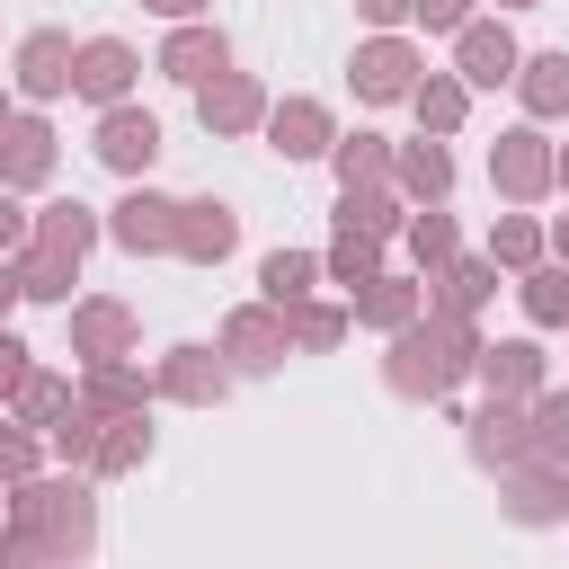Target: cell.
I'll list each match as a JSON object with an SVG mask.
<instances>
[{"instance_id":"obj_43","label":"cell","mask_w":569,"mask_h":569,"mask_svg":"<svg viewBox=\"0 0 569 569\" xmlns=\"http://www.w3.org/2000/svg\"><path fill=\"white\" fill-rule=\"evenodd\" d=\"M27 231H36V204L18 187H0V249H27Z\"/></svg>"},{"instance_id":"obj_18","label":"cell","mask_w":569,"mask_h":569,"mask_svg":"<svg viewBox=\"0 0 569 569\" xmlns=\"http://www.w3.org/2000/svg\"><path fill=\"white\" fill-rule=\"evenodd\" d=\"M240 249V204H222V196H178V249L169 258H187V267H222Z\"/></svg>"},{"instance_id":"obj_17","label":"cell","mask_w":569,"mask_h":569,"mask_svg":"<svg viewBox=\"0 0 569 569\" xmlns=\"http://www.w3.org/2000/svg\"><path fill=\"white\" fill-rule=\"evenodd\" d=\"M516 62H525V44H516L507 18H462L453 27V71L471 89H516Z\"/></svg>"},{"instance_id":"obj_24","label":"cell","mask_w":569,"mask_h":569,"mask_svg":"<svg viewBox=\"0 0 569 569\" xmlns=\"http://www.w3.org/2000/svg\"><path fill=\"white\" fill-rule=\"evenodd\" d=\"M80 400H89L98 418H124V409H151L160 391H151V373H142L133 356H89V365H80Z\"/></svg>"},{"instance_id":"obj_47","label":"cell","mask_w":569,"mask_h":569,"mask_svg":"<svg viewBox=\"0 0 569 569\" xmlns=\"http://www.w3.org/2000/svg\"><path fill=\"white\" fill-rule=\"evenodd\" d=\"M142 9H151V18H204L213 0H142Z\"/></svg>"},{"instance_id":"obj_11","label":"cell","mask_w":569,"mask_h":569,"mask_svg":"<svg viewBox=\"0 0 569 569\" xmlns=\"http://www.w3.org/2000/svg\"><path fill=\"white\" fill-rule=\"evenodd\" d=\"M258 133H267V151H276V160H329V142H338L347 124H338V107H329V98L284 89V98L267 107V124H258Z\"/></svg>"},{"instance_id":"obj_5","label":"cell","mask_w":569,"mask_h":569,"mask_svg":"<svg viewBox=\"0 0 569 569\" xmlns=\"http://www.w3.org/2000/svg\"><path fill=\"white\" fill-rule=\"evenodd\" d=\"M213 347L231 356V373L240 382H267V373H284V356H293V338H284V311L258 293V302H231L222 311V329H213Z\"/></svg>"},{"instance_id":"obj_48","label":"cell","mask_w":569,"mask_h":569,"mask_svg":"<svg viewBox=\"0 0 569 569\" xmlns=\"http://www.w3.org/2000/svg\"><path fill=\"white\" fill-rule=\"evenodd\" d=\"M551 258H560V267H569V213H560V222H551Z\"/></svg>"},{"instance_id":"obj_41","label":"cell","mask_w":569,"mask_h":569,"mask_svg":"<svg viewBox=\"0 0 569 569\" xmlns=\"http://www.w3.org/2000/svg\"><path fill=\"white\" fill-rule=\"evenodd\" d=\"M53 462V445H44V427H27L18 409L0 418V480H27V471H44Z\"/></svg>"},{"instance_id":"obj_6","label":"cell","mask_w":569,"mask_h":569,"mask_svg":"<svg viewBox=\"0 0 569 569\" xmlns=\"http://www.w3.org/2000/svg\"><path fill=\"white\" fill-rule=\"evenodd\" d=\"M231 382H240L231 356L204 347V338H178V347H160V365H151V391H160L169 409H222Z\"/></svg>"},{"instance_id":"obj_4","label":"cell","mask_w":569,"mask_h":569,"mask_svg":"<svg viewBox=\"0 0 569 569\" xmlns=\"http://www.w3.org/2000/svg\"><path fill=\"white\" fill-rule=\"evenodd\" d=\"M418 71H427V53L409 44V27H373V36L347 53V89H356V107H409Z\"/></svg>"},{"instance_id":"obj_10","label":"cell","mask_w":569,"mask_h":569,"mask_svg":"<svg viewBox=\"0 0 569 569\" xmlns=\"http://www.w3.org/2000/svg\"><path fill=\"white\" fill-rule=\"evenodd\" d=\"M187 98H196V124H204L213 142H249V133L267 124V107H276L258 71H213V80L187 89Z\"/></svg>"},{"instance_id":"obj_33","label":"cell","mask_w":569,"mask_h":569,"mask_svg":"<svg viewBox=\"0 0 569 569\" xmlns=\"http://www.w3.org/2000/svg\"><path fill=\"white\" fill-rule=\"evenodd\" d=\"M329 284V267H320V249H267L258 258V293L284 311V302H302V293H320Z\"/></svg>"},{"instance_id":"obj_37","label":"cell","mask_w":569,"mask_h":569,"mask_svg":"<svg viewBox=\"0 0 569 569\" xmlns=\"http://www.w3.org/2000/svg\"><path fill=\"white\" fill-rule=\"evenodd\" d=\"M400 249H409V267H418V276H436V267L462 249V222H453L445 204H418V213H409V231H400Z\"/></svg>"},{"instance_id":"obj_46","label":"cell","mask_w":569,"mask_h":569,"mask_svg":"<svg viewBox=\"0 0 569 569\" xmlns=\"http://www.w3.org/2000/svg\"><path fill=\"white\" fill-rule=\"evenodd\" d=\"M27 302V276H18V249H0V320Z\"/></svg>"},{"instance_id":"obj_54","label":"cell","mask_w":569,"mask_h":569,"mask_svg":"<svg viewBox=\"0 0 569 569\" xmlns=\"http://www.w3.org/2000/svg\"><path fill=\"white\" fill-rule=\"evenodd\" d=\"M0 489H9V480H0Z\"/></svg>"},{"instance_id":"obj_13","label":"cell","mask_w":569,"mask_h":569,"mask_svg":"<svg viewBox=\"0 0 569 569\" xmlns=\"http://www.w3.org/2000/svg\"><path fill=\"white\" fill-rule=\"evenodd\" d=\"M151 71H160V80H178V89H204L213 71H231V36H222L213 18H169V36H160Z\"/></svg>"},{"instance_id":"obj_50","label":"cell","mask_w":569,"mask_h":569,"mask_svg":"<svg viewBox=\"0 0 569 569\" xmlns=\"http://www.w3.org/2000/svg\"><path fill=\"white\" fill-rule=\"evenodd\" d=\"M9 116H18V89H0V124H9Z\"/></svg>"},{"instance_id":"obj_7","label":"cell","mask_w":569,"mask_h":569,"mask_svg":"<svg viewBox=\"0 0 569 569\" xmlns=\"http://www.w3.org/2000/svg\"><path fill=\"white\" fill-rule=\"evenodd\" d=\"M107 240L124 258H169L178 249V196H160L151 178H124V196L107 204Z\"/></svg>"},{"instance_id":"obj_2","label":"cell","mask_w":569,"mask_h":569,"mask_svg":"<svg viewBox=\"0 0 569 569\" xmlns=\"http://www.w3.org/2000/svg\"><path fill=\"white\" fill-rule=\"evenodd\" d=\"M480 365V320L471 311H418L409 329L382 338V391L391 400H418V409H453V391L471 382Z\"/></svg>"},{"instance_id":"obj_52","label":"cell","mask_w":569,"mask_h":569,"mask_svg":"<svg viewBox=\"0 0 569 569\" xmlns=\"http://www.w3.org/2000/svg\"><path fill=\"white\" fill-rule=\"evenodd\" d=\"M498 9H542V0H498Z\"/></svg>"},{"instance_id":"obj_34","label":"cell","mask_w":569,"mask_h":569,"mask_svg":"<svg viewBox=\"0 0 569 569\" xmlns=\"http://www.w3.org/2000/svg\"><path fill=\"white\" fill-rule=\"evenodd\" d=\"M516 311H525L533 329H569V267H560V258H533V267L516 276Z\"/></svg>"},{"instance_id":"obj_49","label":"cell","mask_w":569,"mask_h":569,"mask_svg":"<svg viewBox=\"0 0 569 569\" xmlns=\"http://www.w3.org/2000/svg\"><path fill=\"white\" fill-rule=\"evenodd\" d=\"M0 569H18V542H9V525H0Z\"/></svg>"},{"instance_id":"obj_45","label":"cell","mask_w":569,"mask_h":569,"mask_svg":"<svg viewBox=\"0 0 569 569\" xmlns=\"http://www.w3.org/2000/svg\"><path fill=\"white\" fill-rule=\"evenodd\" d=\"M365 27H418V0H356Z\"/></svg>"},{"instance_id":"obj_51","label":"cell","mask_w":569,"mask_h":569,"mask_svg":"<svg viewBox=\"0 0 569 569\" xmlns=\"http://www.w3.org/2000/svg\"><path fill=\"white\" fill-rule=\"evenodd\" d=\"M560 196H569V142H560Z\"/></svg>"},{"instance_id":"obj_22","label":"cell","mask_w":569,"mask_h":569,"mask_svg":"<svg viewBox=\"0 0 569 569\" xmlns=\"http://www.w3.org/2000/svg\"><path fill=\"white\" fill-rule=\"evenodd\" d=\"M453 151H445V133H409L400 151H391V187L409 196V204H445L453 196Z\"/></svg>"},{"instance_id":"obj_21","label":"cell","mask_w":569,"mask_h":569,"mask_svg":"<svg viewBox=\"0 0 569 569\" xmlns=\"http://www.w3.org/2000/svg\"><path fill=\"white\" fill-rule=\"evenodd\" d=\"M471 382H480L489 400H533V391L551 382V356H542L533 338H480V365H471Z\"/></svg>"},{"instance_id":"obj_3","label":"cell","mask_w":569,"mask_h":569,"mask_svg":"<svg viewBox=\"0 0 569 569\" xmlns=\"http://www.w3.org/2000/svg\"><path fill=\"white\" fill-rule=\"evenodd\" d=\"M489 187L507 196V204H542V196H560V142H551V124H507L498 142H489Z\"/></svg>"},{"instance_id":"obj_16","label":"cell","mask_w":569,"mask_h":569,"mask_svg":"<svg viewBox=\"0 0 569 569\" xmlns=\"http://www.w3.org/2000/svg\"><path fill=\"white\" fill-rule=\"evenodd\" d=\"M53 169H62V133H53L36 107H18V116L0 124V187L36 196V187H53Z\"/></svg>"},{"instance_id":"obj_38","label":"cell","mask_w":569,"mask_h":569,"mask_svg":"<svg viewBox=\"0 0 569 569\" xmlns=\"http://www.w3.org/2000/svg\"><path fill=\"white\" fill-rule=\"evenodd\" d=\"M98 436H107V418L89 409V400H71L53 427H44V445H53V462H71V471H98Z\"/></svg>"},{"instance_id":"obj_53","label":"cell","mask_w":569,"mask_h":569,"mask_svg":"<svg viewBox=\"0 0 569 569\" xmlns=\"http://www.w3.org/2000/svg\"><path fill=\"white\" fill-rule=\"evenodd\" d=\"M560 480H569V471H560Z\"/></svg>"},{"instance_id":"obj_29","label":"cell","mask_w":569,"mask_h":569,"mask_svg":"<svg viewBox=\"0 0 569 569\" xmlns=\"http://www.w3.org/2000/svg\"><path fill=\"white\" fill-rule=\"evenodd\" d=\"M391 133H373V124H356V133H338L329 142V178L338 187H391Z\"/></svg>"},{"instance_id":"obj_9","label":"cell","mask_w":569,"mask_h":569,"mask_svg":"<svg viewBox=\"0 0 569 569\" xmlns=\"http://www.w3.org/2000/svg\"><path fill=\"white\" fill-rule=\"evenodd\" d=\"M71 62H80L71 27H27L18 53H9V89H18L27 107H53V98H71Z\"/></svg>"},{"instance_id":"obj_28","label":"cell","mask_w":569,"mask_h":569,"mask_svg":"<svg viewBox=\"0 0 569 569\" xmlns=\"http://www.w3.org/2000/svg\"><path fill=\"white\" fill-rule=\"evenodd\" d=\"M347 329H356V302H320V293L284 302V338H293V356H338Z\"/></svg>"},{"instance_id":"obj_32","label":"cell","mask_w":569,"mask_h":569,"mask_svg":"<svg viewBox=\"0 0 569 569\" xmlns=\"http://www.w3.org/2000/svg\"><path fill=\"white\" fill-rule=\"evenodd\" d=\"M409 196L400 187H338V222H356V231H373V240H400L409 231Z\"/></svg>"},{"instance_id":"obj_23","label":"cell","mask_w":569,"mask_h":569,"mask_svg":"<svg viewBox=\"0 0 569 569\" xmlns=\"http://www.w3.org/2000/svg\"><path fill=\"white\" fill-rule=\"evenodd\" d=\"M27 240L80 267V258H89V249L107 240V213H98V204H80V196H44V204H36V231H27Z\"/></svg>"},{"instance_id":"obj_27","label":"cell","mask_w":569,"mask_h":569,"mask_svg":"<svg viewBox=\"0 0 569 569\" xmlns=\"http://www.w3.org/2000/svg\"><path fill=\"white\" fill-rule=\"evenodd\" d=\"M471 98H480V89H471L462 71H418L409 116H418V133H445V142H453V133L471 124Z\"/></svg>"},{"instance_id":"obj_1","label":"cell","mask_w":569,"mask_h":569,"mask_svg":"<svg viewBox=\"0 0 569 569\" xmlns=\"http://www.w3.org/2000/svg\"><path fill=\"white\" fill-rule=\"evenodd\" d=\"M0 525L18 542V569H80L98 560V471L44 462L0 489Z\"/></svg>"},{"instance_id":"obj_14","label":"cell","mask_w":569,"mask_h":569,"mask_svg":"<svg viewBox=\"0 0 569 569\" xmlns=\"http://www.w3.org/2000/svg\"><path fill=\"white\" fill-rule=\"evenodd\" d=\"M62 320H71V356H80V365H89V356H133V347H142V311L116 302V293H71Z\"/></svg>"},{"instance_id":"obj_8","label":"cell","mask_w":569,"mask_h":569,"mask_svg":"<svg viewBox=\"0 0 569 569\" xmlns=\"http://www.w3.org/2000/svg\"><path fill=\"white\" fill-rule=\"evenodd\" d=\"M462 453H471V471H516V462H533V427H525V400H489L480 391V409H462Z\"/></svg>"},{"instance_id":"obj_25","label":"cell","mask_w":569,"mask_h":569,"mask_svg":"<svg viewBox=\"0 0 569 569\" xmlns=\"http://www.w3.org/2000/svg\"><path fill=\"white\" fill-rule=\"evenodd\" d=\"M516 107L533 124H569V44H542L516 62Z\"/></svg>"},{"instance_id":"obj_31","label":"cell","mask_w":569,"mask_h":569,"mask_svg":"<svg viewBox=\"0 0 569 569\" xmlns=\"http://www.w3.org/2000/svg\"><path fill=\"white\" fill-rule=\"evenodd\" d=\"M151 453H160L151 409H124V418H107V436H98V480H133Z\"/></svg>"},{"instance_id":"obj_42","label":"cell","mask_w":569,"mask_h":569,"mask_svg":"<svg viewBox=\"0 0 569 569\" xmlns=\"http://www.w3.org/2000/svg\"><path fill=\"white\" fill-rule=\"evenodd\" d=\"M27 373H36V347H27V338L0 320V409L18 400V382H27Z\"/></svg>"},{"instance_id":"obj_12","label":"cell","mask_w":569,"mask_h":569,"mask_svg":"<svg viewBox=\"0 0 569 569\" xmlns=\"http://www.w3.org/2000/svg\"><path fill=\"white\" fill-rule=\"evenodd\" d=\"M89 151H98V169H116V178H151V160H160V116L133 107V98H116V107H98Z\"/></svg>"},{"instance_id":"obj_39","label":"cell","mask_w":569,"mask_h":569,"mask_svg":"<svg viewBox=\"0 0 569 569\" xmlns=\"http://www.w3.org/2000/svg\"><path fill=\"white\" fill-rule=\"evenodd\" d=\"M71 400H80V382H71V373H53V365H36V373L18 382V400H9V409H18L27 427H53Z\"/></svg>"},{"instance_id":"obj_19","label":"cell","mask_w":569,"mask_h":569,"mask_svg":"<svg viewBox=\"0 0 569 569\" xmlns=\"http://www.w3.org/2000/svg\"><path fill=\"white\" fill-rule=\"evenodd\" d=\"M133 80H142V53H133L124 36H80L71 98H89V107H116V98H133Z\"/></svg>"},{"instance_id":"obj_20","label":"cell","mask_w":569,"mask_h":569,"mask_svg":"<svg viewBox=\"0 0 569 569\" xmlns=\"http://www.w3.org/2000/svg\"><path fill=\"white\" fill-rule=\"evenodd\" d=\"M347 302H356V329L391 338V329H409V320L427 311V276H418V267H382V276H365Z\"/></svg>"},{"instance_id":"obj_26","label":"cell","mask_w":569,"mask_h":569,"mask_svg":"<svg viewBox=\"0 0 569 569\" xmlns=\"http://www.w3.org/2000/svg\"><path fill=\"white\" fill-rule=\"evenodd\" d=\"M427 302H436V311H471V320H480V311L498 302V258H489V249H480V258H462V249H453V258L427 276Z\"/></svg>"},{"instance_id":"obj_30","label":"cell","mask_w":569,"mask_h":569,"mask_svg":"<svg viewBox=\"0 0 569 569\" xmlns=\"http://www.w3.org/2000/svg\"><path fill=\"white\" fill-rule=\"evenodd\" d=\"M489 258H498V276H525L533 258H551V222H542L533 204H507V213L489 222Z\"/></svg>"},{"instance_id":"obj_44","label":"cell","mask_w":569,"mask_h":569,"mask_svg":"<svg viewBox=\"0 0 569 569\" xmlns=\"http://www.w3.org/2000/svg\"><path fill=\"white\" fill-rule=\"evenodd\" d=\"M462 18H480V0H418V27L427 36H453Z\"/></svg>"},{"instance_id":"obj_35","label":"cell","mask_w":569,"mask_h":569,"mask_svg":"<svg viewBox=\"0 0 569 569\" xmlns=\"http://www.w3.org/2000/svg\"><path fill=\"white\" fill-rule=\"evenodd\" d=\"M382 249H391V240H373V231L338 222V231H329V249H320V267H329V284H347V293H356L365 276H382V267H391Z\"/></svg>"},{"instance_id":"obj_36","label":"cell","mask_w":569,"mask_h":569,"mask_svg":"<svg viewBox=\"0 0 569 569\" xmlns=\"http://www.w3.org/2000/svg\"><path fill=\"white\" fill-rule=\"evenodd\" d=\"M525 427H533V462L569 471V382H542V391L525 400Z\"/></svg>"},{"instance_id":"obj_40","label":"cell","mask_w":569,"mask_h":569,"mask_svg":"<svg viewBox=\"0 0 569 569\" xmlns=\"http://www.w3.org/2000/svg\"><path fill=\"white\" fill-rule=\"evenodd\" d=\"M18 276H27V302H53V311H62V302H71V284H80V267H71V258H53V249H36V240L18 249Z\"/></svg>"},{"instance_id":"obj_15","label":"cell","mask_w":569,"mask_h":569,"mask_svg":"<svg viewBox=\"0 0 569 569\" xmlns=\"http://www.w3.org/2000/svg\"><path fill=\"white\" fill-rule=\"evenodd\" d=\"M498 516L516 533H551V525H569V480L551 462H516V471H498Z\"/></svg>"}]
</instances>
